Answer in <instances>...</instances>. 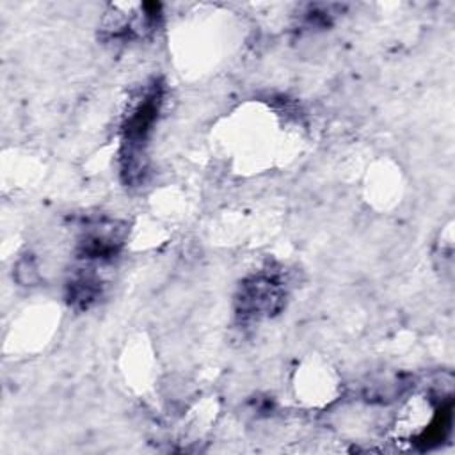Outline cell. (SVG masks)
<instances>
[{
	"mask_svg": "<svg viewBox=\"0 0 455 455\" xmlns=\"http://www.w3.org/2000/svg\"><path fill=\"white\" fill-rule=\"evenodd\" d=\"M162 100H164L162 85L155 80L142 89V92L132 103L124 117L123 140L126 146V153L123 155V162H124L123 172L126 174V181L130 183L140 178V174L144 172L140 151L158 119Z\"/></svg>",
	"mask_w": 455,
	"mask_h": 455,
	"instance_id": "cell-1",
	"label": "cell"
},
{
	"mask_svg": "<svg viewBox=\"0 0 455 455\" xmlns=\"http://www.w3.org/2000/svg\"><path fill=\"white\" fill-rule=\"evenodd\" d=\"M284 295V286L275 274L259 272L242 284L236 299V313L243 320L270 316L283 307Z\"/></svg>",
	"mask_w": 455,
	"mask_h": 455,
	"instance_id": "cell-2",
	"label": "cell"
}]
</instances>
